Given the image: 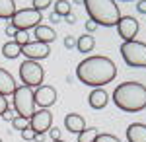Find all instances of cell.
<instances>
[{"label":"cell","instance_id":"cell-5","mask_svg":"<svg viewBox=\"0 0 146 142\" xmlns=\"http://www.w3.org/2000/svg\"><path fill=\"white\" fill-rule=\"evenodd\" d=\"M12 96H14V111H16V115L31 119V115L35 113V98H33L31 88L16 86Z\"/></svg>","mask_w":146,"mask_h":142},{"label":"cell","instance_id":"cell-32","mask_svg":"<svg viewBox=\"0 0 146 142\" xmlns=\"http://www.w3.org/2000/svg\"><path fill=\"white\" fill-rule=\"evenodd\" d=\"M136 10L140 12V14H146V0H140V2L136 4Z\"/></svg>","mask_w":146,"mask_h":142},{"label":"cell","instance_id":"cell-8","mask_svg":"<svg viewBox=\"0 0 146 142\" xmlns=\"http://www.w3.org/2000/svg\"><path fill=\"white\" fill-rule=\"evenodd\" d=\"M51 125H53V113L49 109H39L35 111L29 119V129H33L35 134H45L51 131Z\"/></svg>","mask_w":146,"mask_h":142},{"label":"cell","instance_id":"cell-19","mask_svg":"<svg viewBox=\"0 0 146 142\" xmlns=\"http://www.w3.org/2000/svg\"><path fill=\"white\" fill-rule=\"evenodd\" d=\"M2 55L12 60V58H16V56L22 55V47L16 43V41H8V43L2 45Z\"/></svg>","mask_w":146,"mask_h":142},{"label":"cell","instance_id":"cell-4","mask_svg":"<svg viewBox=\"0 0 146 142\" xmlns=\"http://www.w3.org/2000/svg\"><path fill=\"white\" fill-rule=\"evenodd\" d=\"M121 56L129 66L133 68H146V43L142 41H123L121 45Z\"/></svg>","mask_w":146,"mask_h":142},{"label":"cell","instance_id":"cell-26","mask_svg":"<svg viewBox=\"0 0 146 142\" xmlns=\"http://www.w3.org/2000/svg\"><path fill=\"white\" fill-rule=\"evenodd\" d=\"M10 109V103H8V99L4 98V96H0V117L6 113V111Z\"/></svg>","mask_w":146,"mask_h":142},{"label":"cell","instance_id":"cell-38","mask_svg":"<svg viewBox=\"0 0 146 142\" xmlns=\"http://www.w3.org/2000/svg\"><path fill=\"white\" fill-rule=\"evenodd\" d=\"M74 2H76V4H82V2H84V0H74Z\"/></svg>","mask_w":146,"mask_h":142},{"label":"cell","instance_id":"cell-10","mask_svg":"<svg viewBox=\"0 0 146 142\" xmlns=\"http://www.w3.org/2000/svg\"><path fill=\"white\" fill-rule=\"evenodd\" d=\"M33 98H35V105H39V109H49L51 105L56 103V90L53 86H41L37 88V92H33Z\"/></svg>","mask_w":146,"mask_h":142},{"label":"cell","instance_id":"cell-37","mask_svg":"<svg viewBox=\"0 0 146 142\" xmlns=\"http://www.w3.org/2000/svg\"><path fill=\"white\" fill-rule=\"evenodd\" d=\"M53 142H66V140H62V138H58V140H53Z\"/></svg>","mask_w":146,"mask_h":142},{"label":"cell","instance_id":"cell-21","mask_svg":"<svg viewBox=\"0 0 146 142\" xmlns=\"http://www.w3.org/2000/svg\"><path fill=\"white\" fill-rule=\"evenodd\" d=\"M55 14H58V16H68L70 14V2L68 0H56Z\"/></svg>","mask_w":146,"mask_h":142},{"label":"cell","instance_id":"cell-35","mask_svg":"<svg viewBox=\"0 0 146 142\" xmlns=\"http://www.w3.org/2000/svg\"><path fill=\"white\" fill-rule=\"evenodd\" d=\"M51 22H53V23H58V22H60V16L53 12V14H51Z\"/></svg>","mask_w":146,"mask_h":142},{"label":"cell","instance_id":"cell-23","mask_svg":"<svg viewBox=\"0 0 146 142\" xmlns=\"http://www.w3.org/2000/svg\"><path fill=\"white\" fill-rule=\"evenodd\" d=\"M94 142H121L115 134H109V132H100L98 136H96V140Z\"/></svg>","mask_w":146,"mask_h":142},{"label":"cell","instance_id":"cell-29","mask_svg":"<svg viewBox=\"0 0 146 142\" xmlns=\"http://www.w3.org/2000/svg\"><path fill=\"white\" fill-rule=\"evenodd\" d=\"M96 29H98V23L92 22V20H88V22H86V33H90V35H92Z\"/></svg>","mask_w":146,"mask_h":142},{"label":"cell","instance_id":"cell-31","mask_svg":"<svg viewBox=\"0 0 146 142\" xmlns=\"http://www.w3.org/2000/svg\"><path fill=\"white\" fill-rule=\"evenodd\" d=\"M14 117H16V115H14V111H12V109H8L6 113H4V115H2V119L8 121V123H12V119H14Z\"/></svg>","mask_w":146,"mask_h":142},{"label":"cell","instance_id":"cell-34","mask_svg":"<svg viewBox=\"0 0 146 142\" xmlns=\"http://www.w3.org/2000/svg\"><path fill=\"white\" fill-rule=\"evenodd\" d=\"M64 20H66L68 23H76V16H74V14H72V12H70V14H68V16H64Z\"/></svg>","mask_w":146,"mask_h":142},{"label":"cell","instance_id":"cell-27","mask_svg":"<svg viewBox=\"0 0 146 142\" xmlns=\"http://www.w3.org/2000/svg\"><path fill=\"white\" fill-rule=\"evenodd\" d=\"M64 47H66L68 51H72V49L76 47V39H74L72 35H66V37H64Z\"/></svg>","mask_w":146,"mask_h":142},{"label":"cell","instance_id":"cell-36","mask_svg":"<svg viewBox=\"0 0 146 142\" xmlns=\"http://www.w3.org/2000/svg\"><path fill=\"white\" fill-rule=\"evenodd\" d=\"M33 140H35V142H43V140H45V134H35Z\"/></svg>","mask_w":146,"mask_h":142},{"label":"cell","instance_id":"cell-12","mask_svg":"<svg viewBox=\"0 0 146 142\" xmlns=\"http://www.w3.org/2000/svg\"><path fill=\"white\" fill-rule=\"evenodd\" d=\"M64 127H66L68 132L80 134V132L86 129V121H84V117L78 115V113H68L66 117H64Z\"/></svg>","mask_w":146,"mask_h":142},{"label":"cell","instance_id":"cell-33","mask_svg":"<svg viewBox=\"0 0 146 142\" xmlns=\"http://www.w3.org/2000/svg\"><path fill=\"white\" fill-rule=\"evenodd\" d=\"M6 33H8L10 37H16V33H18V29H16V27H12V25H6Z\"/></svg>","mask_w":146,"mask_h":142},{"label":"cell","instance_id":"cell-9","mask_svg":"<svg viewBox=\"0 0 146 142\" xmlns=\"http://www.w3.org/2000/svg\"><path fill=\"white\" fill-rule=\"evenodd\" d=\"M117 33L123 41H135L138 33V20H135L133 16H121L117 23Z\"/></svg>","mask_w":146,"mask_h":142},{"label":"cell","instance_id":"cell-6","mask_svg":"<svg viewBox=\"0 0 146 142\" xmlns=\"http://www.w3.org/2000/svg\"><path fill=\"white\" fill-rule=\"evenodd\" d=\"M43 20L41 12L33 10V8H23V10H16V14L10 18V25L16 27L18 31H27L31 27H37Z\"/></svg>","mask_w":146,"mask_h":142},{"label":"cell","instance_id":"cell-39","mask_svg":"<svg viewBox=\"0 0 146 142\" xmlns=\"http://www.w3.org/2000/svg\"><path fill=\"white\" fill-rule=\"evenodd\" d=\"M0 142H2V138H0Z\"/></svg>","mask_w":146,"mask_h":142},{"label":"cell","instance_id":"cell-20","mask_svg":"<svg viewBox=\"0 0 146 142\" xmlns=\"http://www.w3.org/2000/svg\"><path fill=\"white\" fill-rule=\"evenodd\" d=\"M98 134H100V131H98V129H94V127L84 129V131L78 134V142H94Z\"/></svg>","mask_w":146,"mask_h":142},{"label":"cell","instance_id":"cell-3","mask_svg":"<svg viewBox=\"0 0 146 142\" xmlns=\"http://www.w3.org/2000/svg\"><path fill=\"white\" fill-rule=\"evenodd\" d=\"M84 8L88 12L92 22L98 23V27H113L121 20L119 4L115 0H84Z\"/></svg>","mask_w":146,"mask_h":142},{"label":"cell","instance_id":"cell-7","mask_svg":"<svg viewBox=\"0 0 146 142\" xmlns=\"http://www.w3.org/2000/svg\"><path fill=\"white\" fill-rule=\"evenodd\" d=\"M20 78H22L23 86L39 88L45 78V70L37 60H23L20 64Z\"/></svg>","mask_w":146,"mask_h":142},{"label":"cell","instance_id":"cell-2","mask_svg":"<svg viewBox=\"0 0 146 142\" xmlns=\"http://www.w3.org/2000/svg\"><path fill=\"white\" fill-rule=\"evenodd\" d=\"M113 103L121 111L138 113L146 107V86L140 82H123L113 90Z\"/></svg>","mask_w":146,"mask_h":142},{"label":"cell","instance_id":"cell-28","mask_svg":"<svg viewBox=\"0 0 146 142\" xmlns=\"http://www.w3.org/2000/svg\"><path fill=\"white\" fill-rule=\"evenodd\" d=\"M22 138H23V140H33V138H35L33 129H29V127H27V129H23V131H22Z\"/></svg>","mask_w":146,"mask_h":142},{"label":"cell","instance_id":"cell-22","mask_svg":"<svg viewBox=\"0 0 146 142\" xmlns=\"http://www.w3.org/2000/svg\"><path fill=\"white\" fill-rule=\"evenodd\" d=\"M12 127H14L16 131L22 132L23 129H27V127H29V119H25V117H20V115H16V117L12 119Z\"/></svg>","mask_w":146,"mask_h":142},{"label":"cell","instance_id":"cell-24","mask_svg":"<svg viewBox=\"0 0 146 142\" xmlns=\"http://www.w3.org/2000/svg\"><path fill=\"white\" fill-rule=\"evenodd\" d=\"M14 41L20 45V47H23L25 43H29V35H27V31H18L16 37H14Z\"/></svg>","mask_w":146,"mask_h":142},{"label":"cell","instance_id":"cell-11","mask_svg":"<svg viewBox=\"0 0 146 142\" xmlns=\"http://www.w3.org/2000/svg\"><path fill=\"white\" fill-rule=\"evenodd\" d=\"M51 53L49 45L41 43V41H29L22 47V55L27 58V60H41V58H47Z\"/></svg>","mask_w":146,"mask_h":142},{"label":"cell","instance_id":"cell-18","mask_svg":"<svg viewBox=\"0 0 146 142\" xmlns=\"http://www.w3.org/2000/svg\"><path fill=\"white\" fill-rule=\"evenodd\" d=\"M16 14V2L14 0H0V20H10Z\"/></svg>","mask_w":146,"mask_h":142},{"label":"cell","instance_id":"cell-13","mask_svg":"<svg viewBox=\"0 0 146 142\" xmlns=\"http://www.w3.org/2000/svg\"><path fill=\"white\" fill-rule=\"evenodd\" d=\"M107 101H109V96L103 88H94L92 94L88 96V103L92 109H103L107 105Z\"/></svg>","mask_w":146,"mask_h":142},{"label":"cell","instance_id":"cell-17","mask_svg":"<svg viewBox=\"0 0 146 142\" xmlns=\"http://www.w3.org/2000/svg\"><path fill=\"white\" fill-rule=\"evenodd\" d=\"M94 47H96V39L90 33L80 35L78 39H76V49H78L80 53H90V51H94Z\"/></svg>","mask_w":146,"mask_h":142},{"label":"cell","instance_id":"cell-25","mask_svg":"<svg viewBox=\"0 0 146 142\" xmlns=\"http://www.w3.org/2000/svg\"><path fill=\"white\" fill-rule=\"evenodd\" d=\"M49 6H51V0H33V10H37V12L47 10Z\"/></svg>","mask_w":146,"mask_h":142},{"label":"cell","instance_id":"cell-15","mask_svg":"<svg viewBox=\"0 0 146 142\" xmlns=\"http://www.w3.org/2000/svg\"><path fill=\"white\" fill-rule=\"evenodd\" d=\"M127 140L129 142H146V125L133 123L127 129Z\"/></svg>","mask_w":146,"mask_h":142},{"label":"cell","instance_id":"cell-16","mask_svg":"<svg viewBox=\"0 0 146 142\" xmlns=\"http://www.w3.org/2000/svg\"><path fill=\"white\" fill-rule=\"evenodd\" d=\"M33 35H35V41H41V43H45V45H49L51 41L56 39L55 29H53L51 25H43V23H39V25L35 27Z\"/></svg>","mask_w":146,"mask_h":142},{"label":"cell","instance_id":"cell-14","mask_svg":"<svg viewBox=\"0 0 146 142\" xmlns=\"http://www.w3.org/2000/svg\"><path fill=\"white\" fill-rule=\"evenodd\" d=\"M14 90H16L14 76H12L8 70L0 68V96L8 98V96H12V94H14Z\"/></svg>","mask_w":146,"mask_h":142},{"label":"cell","instance_id":"cell-30","mask_svg":"<svg viewBox=\"0 0 146 142\" xmlns=\"http://www.w3.org/2000/svg\"><path fill=\"white\" fill-rule=\"evenodd\" d=\"M51 138H53V140H58V138H60V129H53V127H51Z\"/></svg>","mask_w":146,"mask_h":142},{"label":"cell","instance_id":"cell-1","mask_svg":"<svg viewBox=\"0 0 146 142\" xmlns=\"http://www.w3.org/2000/svg\"><path fill=\"white\" fill-rule=\"evenodd\" d=\"M76 76L82 84L92 88H103L109 84L117 76V66L109 56L94 55L84 58L78 66H76Z\"/></svg>","mask_w":146,"mask_h":142}]
</instances>
